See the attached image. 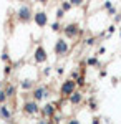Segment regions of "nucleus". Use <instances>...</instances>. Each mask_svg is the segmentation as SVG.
I'll list each match as a JSON object with an SVG mask.
<instances>
[{
    "label": "nucleus",
    "instance_id": "nucleus-15",
    "mask_svg": "<svg viewBox=\"0 0 121 124\" xmlns=\"http://www.w3.org/2000/svg\"><path fill=\"white\" fill-rule=\"evenodd\" d=\"M96 63H98L96 58H91V60H90V65H96Z\"/></svg>",
    "mask_w": 121,
    "mask_h": 124
},
{
    "label": "nucleus",
    "instance_id": "nucleus-7",
    "mask_svg": "<svg viewBox=\"0 0 121 124\" xmlns=\"http://www.w3.org/2000/svg\"><path fill=\"white\" fill-rule=\"evenodd\" d=\"M33 96H35V99H42V98H45L47 96V88H37L35 89V93H33Z\"/></svg>",
    "mask_w": 121,
    "mask_h": 124
},
{
    "label": "nucleus",
    "instance_id": "nucleus-12",
    "mask_svg": "<svg viewBox=\"0 0 121 124\" xmlns=\"http://www.w3.org/2000/svg\"><path fill=\"white\" fill-rule=\"evenodd\" d=\"M0 114L3 116V117H9V116H10V113L7 111V109H5V108H2V111H0Z\"/></svg>",
    "mask_w": 121,
    "mask_h": 124
},
{
    "label": "nucleus",
    "instance_id": "nucleus-11",
    "mask_svg": "<svg viewBox=\"0 0 121 124\" xmlns=\"http://www.w3.org/2000/svg\"><path fill=\"white\" fill-rule=\"evenodd\" d=\"M13 91H15V88H13V86H9V88H7V91H5V94L12 96V94H13Z\"/></svg>",
    "mask_w": 121,
    "mask_h": 124
},
{
    "label": "nucleus",
    "instance_id": "nucleus-13",
    "mask_svg": "<svg viewBox=\"0 0 121 124\" xmlns=\"http://www.w3.org/2000/svg\"><path fill=\"white\" fill-rule=\"evenodd\" d=\"M7 99V94H5V91H0V103H3Z\"/></svg>",
    "mask_w": 121,
    "mask_h": 124
},
{
    "label": "nucleus",
    "instance_id": "nucleus-9",
    "mask_svg": "<svg viewBox=\"0 0 121 124\" xmlns=\"http://www.w3.org/2000/svg\"><path fill=\"white\" fill-rule=\"evenodd\" d=\"M70 101H71L73 104H78V103L81 101V94H80V93H73V94L70 96Z\"/></svg>",
    "mask_w": 121,
    "mask_h": 124
},
{
    "label": "nucleus",
    "instance_id": "nucleus-1",
    "mask_svg": "<svg viewBox=\"0 0 121 124\" xmlns=\"http://www.w3.org/2000/svg\"><path fill=\"white\" fill-rule=\"evenodd\" d=\"M75 86H76V83H75V81H71V79L65 81V83H63V86H61V94H63V96L73 94V93H75Z\"/></svg>",
    "mask_w": 121,
    "mask_h": 124
},
{
    "label": "nucleus",
    "instance_id": "nucleus-17",
    "mask_svg": "<svg viewBox=\"0 0 121 124\" xmlns=\"http://www.w3.org/2000/svg\"><path fill=\"white\" fill-rule=\"evenodd\" d=\"M68 124H80V123H78L76 119H71V121H70V123H68Z\"/></svg>",
    "mask_w": 121,
    "mask_h": 124
},
{
    "label": "nucleus",
    "instance_id": "nucleus-6",
    "mask_svg": "<svg viewBox=\"0 0 121 124\" xmlns=\"http://www.w3.org/2000/svg\"><path fill=\"white\" fill-rule=\"evenodd\" d=\"M65 33L68 35V37H75V35L78 33V25H75V23L68 25V27L65 28Z\"/></svg>",
    "mask_w": 121,
    "mask_h": 124
},
{
    "label": "nucleus",
    "instance_id": "nucleus-3",
    "mask_svg": "<svg viewBox=\"0 0 121 124\" xmlns=\"http://www.w3.org/2000/svg\"><path fill=\"white\" fill-rule=\"evenodd\" d=\"M32 12H30V8H28L27 5H23L22 8H20V12H18V17H20V20H30V15Z\"/></svg>",
    "mask_w": 121,
    "mask_h": 124
},
{
    "label": "nucleus",
    "instance_id": "nucleus-10",
    "mask_svg": "<svg viewBox=\"0 0 121 124\" xmlns=\"http://www.w3.org/2000/svg\"><path fill=\"white\" fill-rule=\"evenodd\" d=\"M53 111H55V108H53L52 104H47L45 108H43V111H42V113H43L45 116H52V114H53Z\"/></svg>",
    "mask_w": 121,
    "mask_h": 124
},
{
    "label": "nucleus",
    "instance_id": "nucleus-4",
    "mask_svg": "<svg viewBox=\"0 0 121 124\" xmlns=\"http://www.w3.org/2000/svg\"><path fill=\"white\" fill-rule=\"evenodd\" d=\"M35 22H37V25H40V27L47 25V13H43V12H38L37 15H35Z\"/></svg>",
    "mask_w": 121,
    "mask_h": 124
},
{
    "label": "nucleus",
    "instance_id": "nucleus-14",
    "mask_svg": "<svg viewBox=\"0 0 121 124\" xmlns=\"http://www.w3.org/2000/svg\"><path fill=\"white\" fill-rule=\"evenodd\" d=\"M23 88H32V81H25L23 83Z\"/></svg>",
    "mask_w": 121,
    "mask_h": 124
},
{
    "label": "nucleus",
    "instance_id": "nucleus-18",
    "mask_svg": "<svg viewBox=\"0 0 121 124\" xmlns=\"http://www.w3.org/2000/svg\"><path fill=\"white\" fill-rule=\"evenodd\" d=\"M0 86H2V83H0Z\"/></svg>",
    "mask_w": 121,
    "mask_h": 124
},
{
    "label": "nucleus",
    "instance_id": "nucleus-5",
    "mask_svg": "<svg viewBox=\"0 0 121 124\" xmlns=\"http://www.w3.org/2000/svg\"><path fill=\"white\" fill-rule=\"evenodd\" d=\"M35 60H37V61H45V60H47V53H45V50L42 46L37 48V51H35Z\"/></svg>",
    "mask_w": 121,
    "mask_h": 124
},
{
    "label": "nucleus",
    "instance_id": "nucleus-2",
    "mask_svg": "<svg viewBox=\"0 0 121 124\" xmlns=\"http://www.w3.org/2000/svg\"><path fill=\"white\" fill-rule=\"evenodd\" d=\"M65 51H68V43H66L65 40H58L55 45V53L58 55H63Z\"/></svg>",
    "mask_w": 121,
    "mask_h": 124
},
{
    "label": "nucleus",
    "instance_id": "nucleus-16",
    "mask_svg": "<svg viewBox=\"0 0 121 124\" xmlns=\"http://www.w3.org/2000/svg\"><path fill=\"white\" fill-rule=\"evenodd\" d=\"M63 8L68 10V8H70V3H66V2H65V3H63Z\"/></svg>",
    "mask_w": 121,
    "mask_h": 124
},
{
    "label": "nucleus",
    "instance_id": "nucleus-8",
    "mask_svg": "<svg viewBox=\"0 0 121 124\" xmlns=\"http://www.w3.org/2000/svg\"><path fill=\"white\" fill-rule=\"evenodd\" d=\"M25 111L30 113V114H33V113L38 111V106L35 104V103H25Z\"/></svg>",
    "mask_w": 121,
    "mask_h": 124
}]
</instances>
